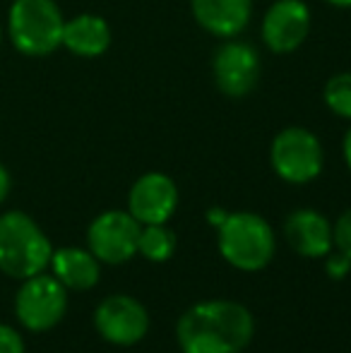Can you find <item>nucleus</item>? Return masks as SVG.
I'll return each instance as SVG.
<instances>
[{
	"label": "nucleus",
	"mask_w": 351,
	"mask_h": 353,
	"mask_svg": "<svg viewBox=\"0 0 351 353\" xmlns=\"http://www.w3.org/2000/svg\"><path fill=\"white\" fill-rule=\"evenodd\" d=\"M328 3L334 8H351V0H328Z\"/></svg>",
	"instance_id": "b1692460"
},
{
	"label": "nucleus",
	"mask_w": 351,
	"mask_h": 353,
	"mask_svg": "<svg viewBox=\"0 0 351 353\" xmlns=\"http://www.w3.org/2000/svg\"><path fill=\"white\" fill-rule=\"evenodd\" d=\"M53 245L29 214L5 212L0 216V272L12 279H29L51 265Z\"/></svg>",
	"instance_id": "f03ea898"
},
{
	"label": "nucleus",
	"mask_w": 351,
	"mask_h": 353,
	"mask_svg": "<svg viewBox=\"0 0 351 353\" xmlns=\"http://www.w3.org/2000/svg\"><path fill=\"white\" fill-rule=\"evenodd\" d=\"M255 320L245 305L226 298L188 307L176 325L181 353H241L253 341Z\"/></svg>",
	"instance_id": "f257e3e1"
},
{
	"label": "nucleus",
	"mask_w": 351,
	"mask_h": 353,
	"mask_svg": "<svg viewBox=\"0 0 351 353\" xmlns=\"http://www.w3.org/2000/svg\"><path fill=\"white\" fill-rule=\"evenodd\" d=\"M53 276L70 291H89L99 283L101 262L85 248H61L51 255Z\"/></svg>",
	"instance_id": "4468645a"
},
{
	"label": "nucleus",
	"mask_w": 351,
	"mask_h": 353,
	"mask_svg": "<svg viewBox=\"0 0 351 353\" xmlns=\"http://www.w3.org/2000/svg\"><path fill=\"white\" fill-rule=\"evenodd\" d=\"M214 84L231 99H243L260 79V56L245 41H226L217 48L212 61Z\"/></svg>",
	"instance_id": "1a4fd4ad"
},
{
	"label": "nucleus",
	"mask_w": 351,
	"mask_h": 353,
	"mask_svg": "<svg viewBox=\"0 0 351 353\" xmlns=\"http://www.w3.org/2000/svg\"><path fill=\"white\" fill-rule=\"evenodd\" d=\"M192 17L205 32L231 39L248 27L253 0H190Z\"/></svg>",
	"instance_id": "ddd939ff"
},
{
	"label": "nucleus",
	"mask_w": 351,
	"mask_h": 353,
	"mask_svg": "<svg viewBox=\"0 0 351 353\" xmlns=\"http://www.w3.org/2000/svg\"><path fill=\"white\" fill-rule=\"evenodd\" d=\"M310 32V10L303 0H277L263 17V41L272 53H291Z\"/></svg>",
	"instance_id": "9b49d317"
},
{
	"label": "nucleus",
	"mask_w": 351,
	"mask_h": 353,
	"mask_svg": "<svg viewBox=\"0 0 351 353\" xmlns=\"http://www.w3.org/2000/svg\"><path fill=\"white\" fill-rule=\"evenodd\" d=\"M178 210V185L171 176L152 171L140 176L128 195V212L142 223H169Z\"/></svg>",
	"instance_id": "9d476101"
},
{
	"label": "nucleus",
	"mask_w": 351,
	"mask_h": 353,
	"mask_svg": "<svg viewBox=\"0 0 351 353\" xmlns=\"http://www.w3.org/2000/svg\"><path fill=\"white\" fill-rule=\"evenodd\" d=\"M342 154H344V161H347L349 171H351V128L347 130V135H344V142H342Z\"/></svg>",
	"instance_id": "5701e85b"
},
{
	"label": "nucleus",
	"mask_w": 351,
	"mask_h": 353,
	"mask_svg": "<svg viewBox=\"0 0 351 353\" xmlns=\"http://www.w3.org/2000/svg\"><path fill=\"white\" fill-rule=\"evenodd\" d=\"M0 353H24L22 336L10 325H0Z\"/></svg>",
	"instance_id": "aec40b11"
},
{
	"label": "nucleus",
	"mask_w": 351,
	"mask_h": 353,
	"mask_svg": "<svg viewBox=\"0 0 351 353\" xmlns=\"http://www.w3.org/2000/svg\"><path fill=\"white\" fill-rule=\"evenodd\" d=\"M325 103L339 118L351 121V72H339L325 84Z\"/></svg>",
	"instance_id": "f3484780"
},
{
	"label": "nucleus",
	"mask_w": 351,
	"mask_h": 353,
	"mask_svg": "<svg viewBox=\"0 0 351 353\" xmlns=\"http://www.w3.org/2000/svg\"><path fill=\"white\" fill-rule=\"evenodd\" d=\"M142 223L130 212L108 210L87 228V245L101 265H126L137 255Z\"/></svg>",
	"instance_id": "0eeeda50"
},
{
	"label": "nucleus",
	"mask_w": 351,
	"mask_h": 353,
	"mask_svg": "<svg viewBox=\"0 0 351 353\" xmlns=\"http://www.w3.org/2000/svg\"><path fill=\"white\" fill-rule=\"evenodd\" d=\"M332 236H334V250L351 257V210H347L332 223Z\"/></svg>",
	"instance_id": "a211bd4d"
},
{
	"label": "nucleus",
	"mask_w": 351,
	"mask_h": 353,
	"mask_svg": "<svg viewBox=\"0 0 351 353\" xmlns=\"http://www.w3.org/2000/svg\"><path fill=\"white\" fill-rule=\"evenodd\" d=\"M270 163L281 181L291 183V185H305V183L315 181L323 171V144L305 128H284L272 140Z\"/></svg>",
	"instance_id": "39448f33"
},
{
	"label": "nucleus",
	"mask_w": 351,
	"mask_h": 353,
	"mask_svg": "<svg viewBox=\"0 0 351 353\" xmlns=\"http://www.w3.org/2000/svg\"><path fill=\"white\" fill-rule=\"evenodd\" d=\"M325 272H328V276L334 281L347 279L351 272V257L339 250H332L330 255H325Z\"/></svg>",
	"instance_id": "6ab92c4d"
},
{
	"label": "nucleus",
	"mask_w": 351,
	"mask_h": 353,
	"mask_svg": "<svg viewBox=\"0 0 351 353\" xmlns=\"http://www.w3.org/2000/svg\"><path fill=\"white\" fill-rule=\"evenodd\" d=\"M14 312L29 332L53 330L68 312V288L43 272L29 276L14 296Z\"/></svg>",
	"instance_id": "423d86ee"
},
{
	"label": "nucleus",
	"mask_w": 351,
	"mask_h": 353,
	"mask_svg": "<svg viewBox=\"0 0 351 353\" xmlns=\"http://www.w3.org/2000/svg\"><path fill=\"white\" fill-rule=\"evenodd\" d=\"M94 327L99 336L113 346H135L150 332V312L137 298L113 293L103 298L94 310Z\"/></svg>",
	"instance_id": "6e6552de"
},
{
	"label": "nucleus",
	"mask_w": 351,
	"mask_h": 353,
	"mask_svg": "<svg viewBox=\"0 0 351 353\" xmlns=\"http://www.w3.org/2000/svg\"><path fill=\"white\" fill-rule=\"evenodd\" d=\"M284 236L291 250L301 257L320 260L334 250L332 221L315 210H296L286 216Z\"/></svg>",
	"instance_id": "f8f14e48"
},
{
	"label": "nucleus",
	"mask_w": 351,
	"mask_h": 353,
	"mask_svg": "<svg viewBox=\"0 0 351 353\" xmlns=\"http://www.w3.org/2000/svg\"><path fill=\"white\" fill-rule=\"evenodd\" d=\"M176 233L171 231L166 223H147L140 231V241H137V255H142L147 262H169L176 255Z\"/></svg>",
	"instance_id": "dca6fc26"
},
{
	"label": "nucleus",
	"mask_w": 351,
	"mask_h": 353,
	"mask_svg": "<svg viewBox=\"0 0 351 353\" xmlns=\"http://www.w3.org/2000/svg\"><path fill=\"white\" fill-rule=\"evenodd\" d=\"M10 39L24 56H48L63 46V19L56 0H14L8 14Z\"/></svg>",
	"instance_id": "20e7f679"
},
{
	"label": "nucleus",
	"mask_w": 351,
	"mask_h": 353,
	"mask_svg": "<svg viewBox=\"0 0 351 353\" xmlns=\"http://www.w3.org/2000/svg\"><path fill=\"white\" fill-rule=\"evenodd\" d=\"M226 216H229V212L219 210V207H214V210H210V212H207V221H210L214 228H219L221 223H224V219H226Z\"/></svg>",
	"instance_id": "412c9836"
},
{
	"label": "nucleus",
	"mask_w": 351,
	"mask_h": 353,
	"mask_svg": "<svg viewBox=\"0 0 351 353\" xmlns=\"http://www.w3.org/2000/svg\"><path fill=\"white\" fill-rule=\"evenodd\" d=\"M8 192H10V173H8V168L0 163V202L8 197Z\"/></svg>",
	"instance_id": "4be33fe9"
},
{
	"label": "nucleus",
	"mask_w": 351,
	"mask_h": 353,
	"mask_svg": "<svg viewBox=\"0 0 351 353\" xmlns=\"http://www.w3.org/2000/svg\"><path fill=\"white\" fill-rule=\"evenodd\" d=\"M63 46L80 58H97L111 46V27L99 14H77L63 27Z\"/></svg>",
	"instance_id": "2eb2a0df"
},
{
	"label": "nucleus",
	"mask_w": 351,
	"mask_h": 353,
	"mask_svg": "<svg viewBox=\"0 0 351 353\" xmlns=\"http://www.w3.org/2000/svg\"><path fill=\"white\" fill-rule=\"evenodd\" d=\"M0 39H3V37H0Z\"/></svg>",
	"instance_id": "393cba45"
},
{
	"label": "nucleus",
	"mask_w": 351,
	"mask_h": 353,
	"mask_svg": "<svg viewBox=\"0 0 351 353\" xmlns=\"http://www.w3.org/2000/svg\"><path fill=\"white\" fill-rule=\"evenodd\" d=\"M217 248L234 270L260 272L274 257L277 238L265 216L234 212L217 228Z\"/></svg>",
	"instance_id": "7ed1b4c3"
}]
</instances>
